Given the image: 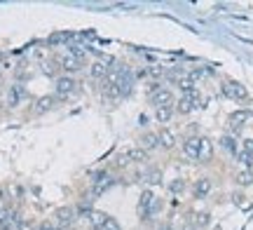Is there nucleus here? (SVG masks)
I'll list each match as a JSON object with an SVG mask.
<instances>
[{
    "instance_id": "obj_31",
    "label": "nucleus",
    "mask_w": 253,
    "mask_h": 230,
    "mask_svg": "<svg viewBox=\"0 0 253 230\" xmlns=\"http://www.w3.org/2000/svg\"><path fill=\"white\" fill-rule=\"evenodd\" d=\"M68 54L75 56V59H80V61L84 59V52H82V49H80L78 45H68Z\"/></svg>"
},
{
    "instance_id": "obj_18",
    "label": "nucleus",
    "mask_w": 253,
    "mask_h": 230,
    "mask_svg": "<svg viewBox=\"0 0 253 230\" xmlns=\"http://www.w3.org/2000/svg\"><path fill=\"white\" fill-rule=\"evenodd\" d=\"M87 219H89L91 228L101 230L103 226H106V221H108V214H103V212H89V214H87Z\"/></svg>"
},
{
    "instance_id": "obj_20",
    "label": "nucleus",
    "mask_w": 253,
    "mask_h": 230,
    "mask_svg": "<svg viewBox=\"0 0 253 230\" xmlns=\"http://www.w3.org/2000/svg\"><path fill=\"white\" fill-rule=\"evenodd\" d=\"M21 96H24V90H21L19 85H12V87H9V92H7V103L14 108V106H19Z\"/></svg>"
},
{
    "instance_id": "obj_28",
    "label": "nucleus",
    "mask_w": 253,
    "mask_h": 230,
    "mask_svg": "<svg viewBox=\"0 0 253 230\" xmlns=\"http://www.w3.org/2000/svg\"><path fill=\"white\" fill-rule=\"evenodd\" d=\"M183 190H185V181H183V179H176V181H171V185H169V193L178 195V193H183Z\"/></svg>"
},
{
    "instance_id": "obj_29",
    "label": "nucleus",
    "mask_w": 253,
    "mask_h": 230,
    "mask_svg": "<svg viewBox=\"0 0 253 230\" xmlns=\"http://www.w3.org/2000/svg\"><path fill=\"white\" fill-rule=\"evenodd\" d=\"M237 157H239V162H242V165H244L246 169L251 167V162H253V155H249L246 150H237Z\"/></svg>"
},
{
    "instance_id": "obj_34",
    "label": "nucleus",
    "mask_w": 253,
    "mask_h": 230,
    "mask_svg": "<svg viewBox=\"0 0 253 230\" xmlns=\"http://www.w3.org/2000/svg\"><path fill=\"white\" fill-rule=\"evenodd\" d=\"M162 73H164L162 66H150V68H148V75H155V78H160Z\"/></svg>"
},
{
    "instance_id": "obj_1",
    "label": "nucleus",
    "mask_w": 253,
    "mask_h": 230,
    "mask_svg": "<svg viewBox=\"0 0 253 230\" xmlns=\"http://www.w3.org/2000/svg\"><path fill=\"white\" fill-rule=\"evenodd\" d=\"M113 184H115V181H113V176H110L108 172H96V174L91 176V197H89V200L101 197V195L106 193Z\"/></svg>"
},
{
    "instance_id": "obj_19",
    "label": "nucleus",
    "mask_w": 253,
    "mask_h": 230,
    "mask_svg": "<svg viewBox=\"0 0 253 230\" xmlns=\"http://www.w3.org/2000/svg\"><path fill=\"white\" fill-rule=\"evenodd\" d=\"M126 155H129V160L136 162V165H145V162H148V153H145L143 148H131V150H126Z\"/></svg>"
},
{
    "instance_id": "obj_3",
    "label": "nucleus",
    "mask_w": 253,
    "mask_h": 230,
    "mask_svg": "<svg viewBox=\"0 0 253 230\" xmlns=\"http://www.w3.org/2000/svg\"><path fill=\"white\" fill-rule=\"evenodd\" d=\"M150 103H153L155 108H167V106H173V103H176V99H173L171 90L162 87L160 92H155L153 96H150Z\"/></svg>"
},
{
    "instance_id": "obj_7",
    "label": "nucleus",
    "mask_w": 253,
    "mask_h": 230,
    "mask_svg": "<svg viewBox=\"0 0 253 230\" xmlns=\"http://www.w3.org/2000/svg\"><path fill=\"white\" fill-rule=\"evenodd\" d=\"M249 122H253L251 111H235L230 115V127H232V132H239V129L244 127V125H249Z\"/></svg>"
},
{
    "instance_id": "obj_13",
    "label": "nucleus",
    "mask_w": 253,
    "mask_h": 230,
    "mask_svg": "<svg viewBox=\"0 0 253 230\" xmlns=\"http://www.w3.org/2000/svg\"><path fill=\"white\" fill-rule=\"evenodd\" d=\"M141 148H143L145 153H150L155 148H160V137L153 134V132H145L143 137H141Z\"/></svg>"
},
{
    "instance_id": "obj_23",
    "label": "nucleus",
    "mask_w": 253,
    "mask_h": 230,
    "mask_svg": "<svg viewBox=\"0 0 253 230\" xmlns=\"http://www.w3.org/2000/svg\"><path fill=\"white\" fill-rule=\"evenodd\" d=\"M195 228H207L209 223H211V214L209 212H199V214H195Z\"/></svg>"
},
{
    "instance_id": "obj_38",
    "label": "nucleus",
    "mask_w": 253,
    "mask_h": 230,
    "mask_svg": "<svg viewBox=\"0 0 253 230\" xmlns=\"http://www.w3.org/2000/svg\"><path fill=\"white\" fill-rule=\"evenodd\" d=\"M2 212H5V209H2V204H0V214H2Z\"/></svg>"
},
{
    "instance_id": "obj_17",
    "label": "nucleus",
    "mask_w": 253,
    "mask_h": 230,
    "mask_svg": "<svg viewBox=\"0 0 253 230\" xmlns=\"http://www.w3.org/2000/svg\"><path fill=\"white\" fill-rule=\"evenodd\" d=\"M89 75L94 80H101V78H106L108 75V64H103V61H94L89 66Z\"/></svg>"
},
{
    "instance_id": "obj_35",
    "label": "nucleus",
    "mask_w": 253,
    "mask_h": 230,
    "mask_svg": "<svg viewBox=\"0 0 253 230\" xmlns=\"http://www.w3.org/2000/svg\"><path fill=\"white\" fill-rule=\"evenodd\" d=\"M38 230H59V228H56L52 221H42L40 226H38Z\"/></svg>"
},
{
    "instance_id": "obj_27",
    "label": "nucleus",
    "mask_w": 253,
    "mask_h": 230,
    "mask_svg": "<svg viewBox=\"0 0 253 230\" xmlns=\"http://www.w3.org/2000/svg\"><path fill=\"white\" fill-rule=\"evenodd\" d=\"M232 202H235L237 207H242V209H251V202H249V200H244V195H242V193L232 195Z\"/></svg>"
},
{
    "instance_id": "obj_2",
    "label": "nucleus",
    "mask_w": 253,
    "mask_h": 230,
    "mask_svg": "<svg viewBox=\"0 0 253 230\" xmlns=\"http://www.w3.org/2000/svg\"><path fill=\"white\" fill-rule=\"evenodd\" d=\"M223 94H225L227 99H232V101H246L249 99V92H246L244 85L235 83V80H227L223 85Z\"/></svg>"
},
{
    "instance_id": "obj_26",
    "label": "nucleus",
    "mask_w": 253,
    "mask_h": 230,
    "mask_svg": "<svg viewBox=\"0 0 253 230\" xmlns=\"http://www.w3.org/2000/svg\"><path fill=\"white\" fill-rule=\"evenodd\" d=\"M103 96H106V99H120V90H118V85L106 83V87H103Z\"/></svg>"
},
{
    "instance_id": "obj_30",
    "label": "nucleus",
    "mask_w": 253,
    "mask_h": 230,
    "mask_svg": "<svg viewBox=\"0 0 253 230\" xmlns=\"http://www.w3.org/2000/svg\"><path fill=\"white\" fill-rule=\"evenodd\" d=\"M73 33H59V36L49 38V45H59V43H66V40H71Z\"/></svg>"
},
{
    "instance_id": "obj_25",
    "label": "nucleus",
    "mask_w": 253,
    "mask_h": 230,
    "mask_svg": "<svg viewBox=\"0 0 253 230\" xmlns=\"http://www.w3.org/2000/svg\"><path fill=\"white\" fill-rule=\"evenodd\" d=\"M237 184L239 185H251L253 184V172L251 169H242V172L237 174Z\"/></svg>"
},
{
    "instance_id": "obj_15",
    "label": "nucleus",
    "mask_w": 253,
    "mask_h": 230,
    "mask_svg": "<svg viewBox=\"0 0 253 230\" xmlns=\"http://www.w3.org/2000/svg\"><path fill=\"white\" fill-rule=\"evenodd\" d=\"M54 103H56V96H49V94H47V96H40V99H38L33 111H36V115H42V113H47Z\"/></svg>"
},
{
    "instance_id": "obj_9",
    "label": "nucleus",
    "mask_w": 253,
    "mask_h": 230,
    "mask_svg": "<svg viewBox=\"0 0 253 230\" xmlns=\"http://www.w3.org/2000/svg\"><path fill=\"white\" fill-rule=\"evenodd\" d=\"M211 188H213L211 179H209V176H202V179H197V184L192 185V193H195L197 200H202V197H207V195L211 193Z\"/></svg>"
},
{
    "instance_id": "obj_12",
    "label": "nucleus",
    "mask_w": 253,
    "mask_h": 230,
    "mask_svg": "<svg viewBox=\"0 0 253 230\" xmlns=\"http://www.w3.org/2000/svg\"><path fill=\"white\" fill-rule=\"evenodd\" d=\"M183 153L190 160H197L199 157V137H188L183 141Z\"/></svg>"
},
{
    "instance_id": "obj_32",
    "label": "nucleus",
    "mask_w": 253,
    "mask_h": 230,
    "mask_svg": "<svg viewBox=\"0 0 253 230\" xmlns=\"http://www.w3.org/2000/svg\"><path fill=\"white\" fill-rule=\"evenodd\" d=\"M56 71H59L56 64H42V73L45 75H56Z\"/></svg>"
},
{
    "instance_id": "obj_21",
    "label": "nucleus",
    "mask_w": 253,
    "mask_h": 230,
    "mask_svg": "<svg viewBox=\"0 0 253 230\" xmlns=\"http://www.w3.org/2000/svg\"><path fill=\"white\" fill-rule=\"evenodd\" d=\"M176 113H181V115H188V113L195 111V106H192V101H190L188 96H181L178 101H176V108H173Z\"/></svg>"
},
{
    "instance_id": "obj_8",
    "label": "nucleus",
    "mask_w": 253,
    "mask_h": 230,
    "mask_svg": "<svg viewBox=\"0 0 253 230\" xmlns=\"http://www.w3.org/2000/svg\"><path fill=\"white\" fill-rule=\"evenodd\" d=\"M59 68H63V71H66V75L78 73V71L82 68V61H80V59H75V56H71V54H66V56H61V59H59Z\"/></svg>"
},
{
    "instance_id": "obj_11",
    "label": "nucleus",
    "mask_w": 253,
    "mask_h": 230,
    "mask_svg": "<svg viewBox=\"0 0 253 230\" xmlns=\"http://www.w3.org/2000/svg\"><path fill=\"white\" fill-rule=\"evenodd\" d=\"M211 157H213V143H211V138L202 137L199 138V162H211Z\"/></svg>"
},
{
    "instance_id": "obj_33",
    "label": "nucleus",
    "mask_w": 253,
    "mask_h": 230,
    "mask_svg": "<svg viewBox=\"0 0 253 230\" xmlns=\"http://www.w3.org/2000/svg\"><path fill=\"white\" fill-rule=\"evenodd\" d=\"M101 230H120V223L115 221L113 216H108V221H106V226H103Z\"/></svg>"
},
{
    "instance_id": "obj_10",
    "label": "nucleus",
    "mask_w": 253,
    "mask_h": 230,
    "mask_svg": "<svg viewBox=\"0 0 253 230\" xmlns=\"http://www.w3.org/2000/svg\"><path fill=\"white\" fill-rule=\"evenodd\" d=\"M155 200H157V197H155L150 190H143V193H141V200H138V214H141L143 219L148 216V214H150V209H153Z\"/></svg>"
},
{
    "instance_id": "obj_36",
    "label": "nucleus",
    "mask_w": 253,
    "mask_h": 230,
    "mask_svg": "<svg viewBox=\"0 0 253 230\" xmlns=\"http://www.w3.org/2000/svg\"><path fill=\"white\" fill-rule=\"evenodd\" d=\"M129 162H131V160H129V155H126V153H125V155H120L118 160H115V165H118V167H125V165H129Z\"/></svg>"
},
{
    "instance_id": "obj_24",
    "label": "nucleus",
    "mask_w": 253,
    "mask_h": 230,
    "mask_svg": "<svg viewBox=\"0 0 253 230\" xmlns=\"http://www.w3.org/2000/svg\"><path fill=\"white\" fill-rule=\"evenodd\" d=\"M220 146L225 148L227 153H237V141H235V137H230V134L220 137Z\"/></svg>"
},
{
    "instance_id": "obj_37",
    "label": "nucleus",
    "mask_w": 253,
    "mask_h": 230,
    "mask_svg": "<svg viewBox=\"0 0 253 230\" xmlns=\"http://www.w3.org/2000/svg\"><path fill=\"white\" fill-rule=\"evenodd\" d=\"M242 150H246L249 155H253V138H244V148Z\"/></svg>"
},
{
    "instance_id": "obj_14",
    "label": "nucleus",
    "mask_w": 253,
    "mask_h": 230,
    "mask_svg": "<svg viewBox=\"0 0 253 230\" xmlns=\"http://www.w3.org/2000/svg\"><path fill=\"white\" fill-rule=\"evenodd\" d=\"M157 137H160V148H167V150H171V148L176 146V134H173L171 129L164 127L162 132L157 134Z\"/></svg>"
},
{
    "instance_id": "obj_5",
    "label": "nucleus",
    "mask_w": 253,
    "mask_h": 230,
    "mask_svg": "<svg viewBox=\"0 0 253 230\" xmlns=\"http://www.w3.org/2000/svg\"><path fill=\"white\" fill-rule=\"evenodd\" d=\"M73 90H75V80H73L71 75H61V78H56V85H54V92L59 99H66V96H71Z\"/></svg>"
},
{
    "instance_id": "obj_6",
    "label": "nucleus",
    "mask_w": 253,
    "mask_h": 230,
    "mask_svg": "<svg viewBox=\"0 0 253 230\" xmlns=\"http://www.w3.org/2000/svg\"><path fill=\"white\" fill-rule=\"evenodd\" d=\"M75 221V209L73 207H59L54 212V226L56 228H66Z\"/></svg>"
},
{
    "instance_id": "obj_16",
    "label": "nucleus",
    "mask_w": 253,
    "mask_h": 230,
    "mask_svg": "<svg viewBox=\"0 0 253 230\" xmlns=\"http://www.w3.org/2000/svg\"><path fill=\"white\" fill-rule=\"evenodd\" d=\"M145 184H150V185H160L162 184V169L160 167H150V169H145Z\"/></svg>"
},
{
    "instance_id": "obj_4",
    "label": "nucleus",
    "mask_w": 253,
    "mask_h": 230,
    "mask_svg": "<svg viewBox=\"0 0 253 230\" xmlns=\"http://www.w3.org/2000/svg\"><path fill=\"white\" fill-rule=\"evenodd\" d=\"M118 90H120V96H129L131 90H134V73H131L129 68H122V71H120Z\"/></svg>"
},
{
    "instance_id": "obj_22",
    "label": "nucleus",
    "mask_w": 253,
    "mask_h": 230,
    "mask_svg": "<svg viewBox=\"0 0 253 230\" xmlns=\"http://www.w3.org/2000/svg\"><path fill=\"white\" fill-rule=\"evenodd\" d=\"M173 115V106H167V108H155V118H157V122H169Z\"/></svg>"
}]
</instances>
